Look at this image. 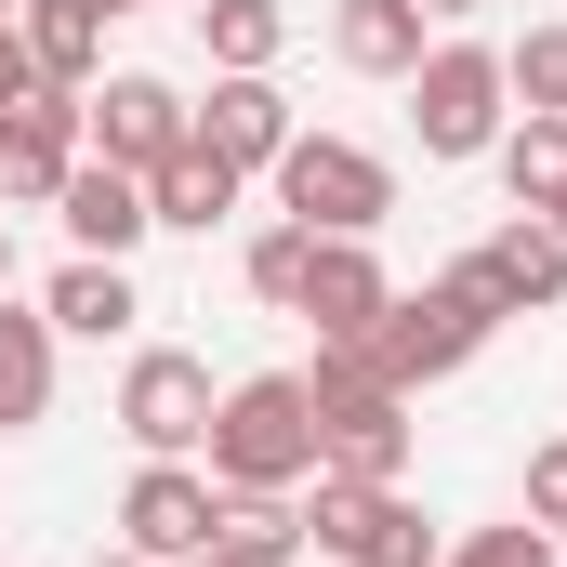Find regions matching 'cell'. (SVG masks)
I'll return each instance as SVG.
<instances>
[{
	"label": "cell",
	"mask_w": 567,
	"mask_h": 567,
	"mask_svg": "<svg viewBox=\"0 0 567 567\" xmlns=\"http://www.w3.org/2000/svg\"><path fill=\"white\" fill-rule=\"evenodd\" d=\"M488 330H502V303H488V290H475L462 265H449L435 290H396V303L370 317V343H357V357H370V383L423 396V383H449V370H462V357H475Z\"/></svg>",
	"instance_id": "6da1fadb"
},
{
	"label": "cell",
	"mask_w": 567,
	"mask_h": 567,
	"mask_svg": "<svg viewBox=\"0 0 567 567\" xmlns=\"http://www.w3.org/2000/svg\"><path fill=\"white\" fill-rule=\"evenodd\" d=\"M317 475V396L303 370H251L212 410V488H303Z\"/></svg>",
	"instance_id": "7a4b0ae2"
},
{
	"label": "cell",
	"mask_w": 567,
	"mask_h": 567,
	"mask_svg": "<svg viewBox=\"0 0 567 567\" xmlns=\"http://www.w3.org/2000/svg\"><path fill=\"white\" fill-rule=\"evenodd\" d=\"M278 212H290V225H317V238H370V225L396 212V172H383L357 133H290Z\"/></svg>",
	"instance_id": "3957f363"
},
{
	"label": "cell",
	"mask_w": 567,
	"mask_h": 567,
	"mask_svg": "<svg viewBox=\"0 0 567 567\" xmlns=\"http://www.w3.org/2000/svg\"><path fill=\"white\" fill-rule=\"evenodd\" d=\"M502 53L488 40H435L423 66H410V133H423V158H488L502 145Z\"/></svg>",
	"instance_id": "277c9868"
},
{
	"label": "cell",
	"mask_w": 567,
	"mask_h": 567,
	"mask_svg": "<svg viewBox=\"0 0 567 567\" xmlns=\"http://www.w3.org/2000/svg\"><path fill=\"white\" fill-rule=\"evenodd\" d=\"M303 542H317V555H343V567H449L410 488H343V475H317V515H303Z\"/></svg>",
	"instance_id": "5b68a950"
},
{
	"label": "cell",
	"mask_w": 567,
	"mask_h": 567,
	"mask_svg": "<svg viewBox=\"0 0 567 567\" xmlns=\"http://www.w3.org/2000/svg\"><path fill=\"white\" fill-rule=\"evenodd\" d=\"M212 370L198 357H172V343H145L133 370H120V435H133L145 462H185V449H212Z\"/></svg>",
	"instance_id": "8992f818"
},
{
	"label": "cell",
	"mask_w": 567,
	"mask_h": 567,
	"mask_svg": "<svg viewBox=\"0 0 567 567\" xmlns=\"http://www.w3.org/2000/svg\"><path fill=\"white\" fill-rule=\"evenodd\" d=\"M93 158V133H80V93H27V106H0V212H53V185Z\"/></svg>",
	"instance_id": "52a82bcc"
},
{
	"label": "cell",
	"mask_w": 567,
	"mask_h": 567,
	"mask_svg": "<svg viewBox=\"0 0 567 567\" xmlns=\"http://www.w3.org/2000/svg\"><path fill=\"white\" fill-rule=\"evenodd\" d=\"M80 133H93V158H120V172H158L172 145L198 133V106H185L172 80L120 66V80H93V93H80Z\"/></svg>",
	"instance_id": "ba28073f"
},
{
	"label": "cell",
	"mask_w": 567,
	"mask_h": 567,
	"mask_svg": "<svg viewBox=\"0 0 567 567\" xmlns=\"http://www.w3.org/2000/svg\"><path fill=\"white\" fill-rule=\"evenodd\" d=\"M212 515H225V488H212L198 462H145L133 488H120V542H133L145 567H185V555H212Z\"/></svg>",
	"instance_id": "9c48e42d"
},
{
	"label": "cell",
	"mask_w": 567,
	"mask_h": 567,
	"mask_svg": "<svg viewBox=\"0 0 567 567\" xmlns=\"http://www.w3.org/2000/svg\"><path fill=\"white\" fill-rule=\"evenodd\" d=\"M290 133H303V120H290V93L265 80V66H225V80H212V106H198V145H212V158H238V172H278Z\"/></svg>",
	"instance_id": "30bf717a"
},
{
	"label": "cell",
	"mask_w": 567,
	"mask_h": 567,
	"mask_svg": "<svg viewBox=\"0 0 567 567\" xmlns=\"http://www.w3.org/2000/svg\"><path fill=\"white\" fill-rule=\"evenodd\" d=\"M462 278L488 290L502 317H528V303H567V238L542 225V212H515V225H488V238L462 251Z\"/></svg>",
	"instance_id": "8fae6325"
},
{
	"label": "cell",
	"mask_w": 567,
	"mask_h": 567,
	"mask_svg": "<svg viewBox=\"0 0 567 567\" xmlns=\"http://www.w3.org/2000/svg\"><path fill=\"white\" fill-rule=\"evenodd\" d=\"M53 212H66V238H80L93 265H133V238L158 225V212H145V172H120V158H80V172L53 185Z\"/></svg>",
	"instance_id": "7c38bea8"
},
{
	"label": "cell",
	"mask_w": 567,
	"mask_h": 567,
	"mask_svg": "<svg viewBox=\"0 0 567 567\" xmlns=\"http://www.w3.org/2000/svg\"><path fill=\"white\" fill-rule=\"evenodd\" d=\"M383 303H396V278L370 265V238H317V265H303V303H290V317H317V343H370Z\"/></svg>",
	"instance_id": "4fadbf2b"
},
{
	"label": "cell",
	"mask_w": 567,
	"mask_h": 567,
	"mask_svg": "<svg viewBox=\"0 0 567 567\" xmlns=\"http://www.w3.org/2000/svg\"><path fill=\"white\" fill-rule=\"evenodd\" d=\"M423 27H435L423 0H330V53H343L357 80H410V66L435 53Z\"/></svg>",
	"instance_id": "5bb4252c"
},
{
	"label": "cell",
	"mask_w": 567,
	"mask_h": 567,
	"mask_svg": "<svg viewBox=\"0 0 567 567\" xmlns=\"http://www.w3.org/2000/svg\"><path fill=\"white\" fill-rule=\"evenodd\" d=\"M238 185H251L238 158H212V145L185 133L172 158H158V172H145V212H158V225H185V238H212V225L238 212Z\"/></svg>",
	"instance_id": "9a60e30c"
},
{
	"label": "cell",
	"mask_w": 567,
	"mask_h": 567,
	"mask_svg": "<svg viewBox=\"0 0 567 567\" xmlns=\"http://www.w3.org/2000/svg\"><path fill=\"white\" fill-rule=\"evenodd\" d=\"M13 27H27V53H40L53 93H93L106 80V0H27Z\"/></svg>",
	"instance_id": "2e32d148"
},
{
	"label": "cell",
	"mask_w": 567,
	"mask_h": 567,
	"mask_svg": "<svg viewBox=\"0 0 567 567\" xmlns=\"http://www.w3.org/2000/svg\"><path fill=\"white\" fill-rule=\"evenodd\" d=\"M40 410H53V317H27L0 290V435H27Z\"/></svg>",
	"instance_id": "e0dca14e"
},
{
	"label": "cell",
	"mask_w": 567,
	"mask_h": 567,
	"mask_svg": "<svg viewBox=\"0 0 567 567\" xmlns=\"http://www.w3.org/2000/svg\"><path fill=\"white\" fill-rule=\"evenodd\" d=\"M212 555H238V567H290V555H303V502H290V488H225Z\"/></svg>",
	"instance_id": "ac0fdd59"
},
{
	"label": "cell",
	"mask_w": 567,
	"mask_h": 567,
	"mask_svg": "<svg viewBox=\"0 0 567 567\" xmlns=\"http://www.w3.org/2000/svg\"><path fill=\"white\" fill-rule=\"evenodd\" d=\"M40 317H53V330H80V343H120V330L145 317V303H133V265H93V251H80V265L53 278V303H40Z\"/></svg>",
	"instance_id": "d6986e66"
},
{
	"label": "cell",
	"mask_w": 567,
	"mask_h": 567,
	"mask_svg": "<svg viewBox=\"0 0 567 567\" xmlns=\"http://www.w3.org/2000/svg\"><path fill=\"white\" fill-rule=\"evenodd\" d=\"M502 185H515V212H555L567 198V120H502Z\"/></svg>",
	"instance_id": "ffe728a7"
},
{
	"label": "cell",
	"mask_w": 567,
	"mask_h": 567,
	"mask_svg": "<svg viewBox=\"0 0 567 567\" xmlns=\"http://www.w3.org/2000/svg\"><path fill=\"white\" fill-rule=\"evenodd\" d=\"M198 40H212V66H278L290 13L278 0H198Z\"/></svg>",
	"instance_id": "44dd1931"
},
{
	"label": "cell",
	"mask_w": 567,
	"mask_h": 567,
	"mask_svg": "<svg viewBox=\"0 0 567 567\" xmlns=\"http://www.w3.org/2000/svg\"><path fill=\"white\" fill-rule=\"evenodd\" d=\"M502 93H515L528 120H567V27H528V40L502 53Z\"/></svg>",
	"instance_id": "7402d4cb"
},
{
	"label": "cell",
	"mask_w": 567,
	"mask_h": 567,
	"mask_svg": "<svg viewBox=\"0 0 567 567\" xmlns=\"http://www.w3.org/2000/svg\"><path fill=\"white\" fill-rule=\"evenodd\" d=\"M303 265H317V225H265L251 238V290L265 303H303Z\"/></svg>",
	"instance_id": "603a6c76"
},
{
	"label": "cell",
	"mask_w": 567,
	"mask_h": 567,
	"mask_svg": "<svg viewBox=\"0 0 567 567\" xmlns=\"http://www.w3.org/2000/svg\"><path fill=\"white\" fill-rule=\"evenodd\" d=\"M449 567H555V528H528V515H515V528H475Z\"/></svg>",
	"instance_id": "cb8c5ba5"
},
{
	"label": "cell",
	"mask_w": 567,
	"mask_h": 567,
	"mask_svg": "<svg viewBox=\"0 0 567 567\" xmlns=\"http://www.w3.org/2000/svg\"><path fill=\"white\" fill-rule=\"evenodd\" d=\"M528 528H555V542H567V435L528 462Z\"/></svg>",
	"instance_id": "d4e9b609"
},
{
	"label": "cell",
	"mask_w": 567,
	"mask_h": 567,
	"mask_svg": "<svg viewBox=\"0 0 567 567\" xmlns=\"http://www.w3.org/2000/svg\"><path fill=\"white\" fill-rule=\"evenodd\" d=\"M40 93V53H27V27H0V106H27Z\"/></svg>",
	"instance_id": "484cf974"
},
{
	"label": "cell",
	"mask_w": 567,
	"mask_h": 567,
	"mask_svg": "<svg viewBox=\"0 0 567 567\" xmlns=\"http://www.w3.org/2000/svg\"><path fill=\"white\" fill-rule=\"evenodd\" d=\"M0 290H13V212H0Z\"/></svg>",
	"instance_id": "4316f807"
},
{
	"label": "cell",
	"mask_w": 567,
	"mask_h": 567,
	"mask_svg": "<svg viewBox=\"0 0 567 567\" xmlns=\"http://www.w3.org/2000/svg\"><path fill=\"white\" fill-rule=\"evenodd\" d=\"M423 13H488V0H423Z\"/></svg>",
	"instance_id": "83f0119b"
},
{
	"label": "cell",
	"mask_w": 567,
	"mask_h": 567,
	"mask_svg": "<svg viewBox=\"0 0 567 567\" xmlns=\"http://www.w3.org/2000/svg\"><path fill=\"white\" fill-rule=\"evenodd\" d=\"M93 567H145V555H133V542H120V555H93Z\"/></svg>",
	"instance_id": "f1b7e54d"
},
{
	"label": "cell",
	"mask_w": 567,
	"mask_h": 567,
	"mask_svg": "<svg viewBox=\"0 0 567 567\" xmlns=\"http://www.w3.org/2000/svg\"><path fill=\"white\" fill-rule=\"evenodd\" d=\"M542 225H555V238H567V198H555V212H542Z\"/></svg>",
	"instance_id": "f546056e"
},
{
	"label": "cell",
	"mask_w": 567,
	"mask_h": 567,
	"mask_svg": "<svg viewBox=\"0 0 567 567\" xmlns=\"http://www.w3.org/2000/svg\"><path fill=\"white\" fill-rule=\"evenodd\" d=\"M185 567H238V555H185Z\"/></svg>",
	"instance_id": "4dcf8cb0"
},
{
	"label": "cell",
	"mask_w": 567,
	"mask_h": 567,
	"mask_svg": "<svg viewBox=\"0 0 567 567\" xmlns=\"http://www.w3.org/2000/svg\"><path fill=\"white\" fill-rule=\"evenodd\" d=\"M13 13H27V0H0V27H13Z\"/></svg>",
	"instance_id": "1f68e13d"
},
{
	"label": "cell",
	"mask_w": 567,
	"mask_h": 567,
	"mask_svg": "<svg viewBox=\"0 0 567 567\" xmlns=\"http://www.w3.org/2000/svg\"><path fill=\"white\" fill-rule=\"evenodd\" d=\"M106 13H145V0H106Z\"/></svg>",
	"instance_id": "d6a6232c"
}]
</instances>
